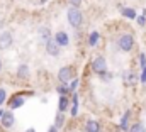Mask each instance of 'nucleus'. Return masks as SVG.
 <instances>
[{"label": "nucleus", "instance_id": "f257e3e1", "mask_svg": "<svg viewBox=\"0 0 146 132\" xmlns=\"http://www.w3.org/2000/svg\"><path fill=\"white\" fill-rule=\"evenodd\" d=\"M66 17H68V22H70V26L72 27H80L82 26V22H83V15H82V12L78 10V7H73L72 9H68V14H66Z\"/></svg>", "mask_w": 146, "mask_h": 132}, {"label": "nucleus", "instance_id": "f03ea898", "mask_svg": "<svg viewBox=\"0 0 146 132\" xmlns=\"http://www.w3.org/2000/svg\"><path fill=\"white\" fill-rule=\"evenodd\" d=\"M117 46H119V49H121V51L127 53V51H131V49H133V46H134V37H133L129 32L121 34V36H119V39H117Z\"/></svg>", "mask_w": 146, "mask_h": 132}, {"label": "nucleus", "instance_id": "7ed1b4c3", "mask_svg": "<svg viewBox=\"0 0 146 132\" xmlns=\"http://www.w3.org/2000/svg\"><path fill=\"white\" fill-rule=\"evenodd\" d=\"M92 69H94L97 75L104 76V75L107 73V63H106V59H104L102 56L95 58V59H94V63H92Z\"/></svg>", "mask_w": 146, "mask_h": 132}, {"label": "nucleus", "instance_id": "20e7f679", "mask_svg": "<svg viewBox=\"0 0 146 132\" xmlns=\"http://www.w3.org/2000/svg\"><path fill=\"white\" fill-rule=\"evenodd\" d=\"M10 46H12V34L9 32V31L0 32V49L5 51V49H9Z\"/></svg>", "mask_w": 146, "mask_h": 132}, {"label": "nucleus", "instance_id": "39448f33", "mask_svg": "<svg viewBox=\"0 0 146 132\" xmlns=\"http://www.w3.org/2000/svg\"><path fill=\"white\" fill-rule=\"evenodd\" d=\"M46 53H48L49 56H58V54H60V44L56 42V39L46 41Z\"/></svg>", "mask_w": 146, "mask_h": 132}, {"label": "nucleus", "instance_id": "423d86ee", "mask_svg": "<svg viewBox=\"0 0 146 132\" xmlns=\"http://www.w3.org/2000/svg\"><path fill=\"white\" fill-rule=\"evenodd\" d=\"M58 78H60V81H61V83H68V81L73 78V68H70V66L61 68V69H60V73H58Z\"/></svg>", "mask_w": 146, "mask_h": 132}, {"label": "nucleus", "instance_id": "0eeeda50", "mask_svg": "<svg viewBox=\"0 0 146 132\" xmlns=\"http://www.w3.org/2000/svg\"><path fill=\"white\" fill-rule=\"evenodd\" d=\"M0 122H2V125H3L5 129H10V127L14 125V122H15L14 114H12V112H3L2 117H0Z\"/></svg>", "mask_w": 146, "mask_h": 132}, {"label": "nucleus", "instance_id": "6e6552de", "mask_svg": "<svg viewBox=\"0 0 146 132\" xmlns=\"http://www.w3.org/2000/svg\"><path fill=\"white\" fill-rule=\"evenodd\" d=\"M54 39H56V42L60 44V46H68V42H70V39H68V34L66 32H56L54 36Z\"/></svg>", "mask_w": 146, "mask_h": 132}, {"label": "nucleus", "instance_id": "1a4fd4ad", "mask_svg": "<svg viewBox=\"0 0 146 132\" xmlns=\"http://www.w3.org/2000/svg\"><path fill=\"white\" fill-rule=\"evenodd\" d=\"M22 105H24V97H19V95L12 97L10 102H9V107L10 108H17V107H22Z\"/></svg>", "mask_w": 146, "mask_h": 132}, {"label": "nucleus", "instance_id": "9d476101", "mask_svg": "<svg viewBox=\"0 0 146 132\" xmlns=\"http://www.w3.org/2000/svg\"><path fill=\"white\" fill-rule=\"evenodd\" d=\"M17 76H19L21 80H27V78H29V68H27V65H21L19 66V69H17Z\"/></svg>", "mask_w": 146, "mask_h": 132}, {"label": "nucleus", "instance_id": "9b49d317", "mask_svg": "<svg viewBox=\"0 0 146 132\" xmlns=\"http://www.w3.org/2000/svg\"><path fill=\"white\" fill-rule=\"evenodd\" d=\"M85 129H87V132H99L100 131V124L97 120H88L87 125H85Z\"/></svg>", "mask_w": 146, "mask_h": 132}, {"label": "nucleus", "instance_id": "f8f14e48", "mask_svg": "<svg viewBox=\"0 0 146 132\" xmlns=\"http://www.w3.org/2000/svg\"><path fill=\"white\" fill-rule=\"evenodd\" d=\"M39 37H41L42 41H49V39H51V29H49V27H41V29H39Z\"/></svg>", "mask_w": 146, "mask_h": 132}, {"label": "nucleus", "instance_id": "ddd939ff", "mask_svg": "<svg viewBox=\"0 0 146 132\" xmlns=\"http://www.w3.org/2000/svg\"><path fill=\"white\" fill-rule=\"evenodd\" d=\"M58 108H60V112H65V110L68 108V98H66L65 95H61L60 103H58Z\"/></svg>", "mask_w": 146, "mask_h": 132}, {"label": "nucleus", "instance_id": "4468645a", "mask_svg": "<svg viewBox=\"0 0 146 132\" xmlns=\"http://www.w3.org/2000/svg\"><path fill=\"white\" fill-rule=\"evenodd\" d=\"M127 132H146V129H145V125H143V124H134V125H133Z\"/></svg>", "mask_w": 146, "mask_h": 132}, {"label": "nucleus", "instance_id": "2eb2a0df", "mask_svg": "<svg viewBox=\"0 0 146 132\" xmlns=\"http://www.w3.org/2000/svg\"><path fill=\"white\" fill-rule=\"evenodd\" d=\"M122 14H124L126 17H129V19H136V14H134L133 9H122Z\"/></svg>", "mask_w": 146, "mask_h": 132}, {"label": "nucleus", "instance_id": "dca6fc26", "mask_svg": "<svg viewBox=\"0 0 146 132\" xmlns=\"http://www.w3.org/2000/svg\"><path fill=\"white\" fill-rule=\"evenodd\" d=\"M63 124H65V117H63V114H60V115L56 117V122H54V125H56V127H61Z\"/></svg>", "mask_w": 146, "mask_h": 132}, {"label": "nucleus", "instance_id": "f3484780", "mask_svg": "<svg viewBox=\"0 0 146 132\" xmlns=\"http://www.w3.org/2000/svg\"><path fill=\"white\" fill-rule=\"evenodd\" d=\"M127 119H129V112L122 117V122H121V127H122L124 131H127Z\"/></svg>", "mask_w": 146, "mask_h": 132}, {"label": "nucleus", "instance_id": "a211bd4d", "mask_svg": "<svg viewBox=\"0 0 146 132\" xmlns=\"http://www.w3.org/2000/svg\"><path fill=\"white\" fill-rule=\"evenodd\" d=\"M97 39H99V32H92L90 34V44H92V46L97 42Z\"/></svg>", "mask_w": 146, "mask_h": 132}, {"label": "nucleus", "instance_id": "6ab92c4d", "mask_svg": "<svg viewBox=\"0 0 146 132\" xmlns=\"http://www.w3.org/2000/svg\"><path fill=\"white\" fill-rule=\"evenodd\" d=\"M5 98H7V92H5L3 88H0V105L5 102Z\"/></svg>", "mask_w": 146, "mask_h": 132}, {"label": "nucleus", "instance_id": "aec40b11", "mask_svg": "<svg viewBox=\"0 0 146 132\" xmlns=\"http://www.w3.org/2000/svg\"><path fill=\"white\" fill-rule=\"evenodd\" d=\"M136 20H138V24H139V26H145V24H146V19H145V15H141V17H138Z\"/></svg>", "mask_w": 146, "mask_h": 132}, {"label": "nucleus", "instance_id": "412c9836", "mask_svg": "<svg viewBox=\"0 0 146 132\" xmlns=\"http://www.w3.org/2000/svg\"><path fill=\"white\" fill-rule=\"evenodd\" d=\"M70 3H72L73 7H78V5L82 3V0H70Z\"/></svg>", "mask_w": 146, "mask_h": 132}, {"label": "nucleus", "instance_id": "4be33fe9", "mask_svg": "<svg viewBox=\"0 0 146 132\" xmlns=\"http://www.w3.org/2000/svg\"><path fill=\"white\" fill-rule=\"evenodd\" d=\"M58 92H60L61 95H65V93H66V88H65V86H61V88H58Z\"/></svg>", "mask_w": 146, "mask_h": 132}, {"label": "nucleus", "instance_id": "5701e85b", "mask_svg": "<svg viewBox=\"0 0 146 132\" xmlns=\"http://www.w3.org/2000/svg\"><path fill=\"white\" fill-rule=\"evenodd\" d=\"M141 81H146V68H145V71H143V76H141Z\"/></svg>", "mask_w": 146, "mask_h": 132}, {"label": "nucleus", "instance_id": "b1692460", "mask_svg": "<svg viewBox=\"0 0 146 132\" xmlns=\"http://www.w3.org/2000/svg\"><path fill=\"white\" fill-rule=\"evenodd\" d=\"M76 85H78V81H76V80H73V83H72V90H75V86H76Z\"/></svg>", "mask_w": 146, "mask_h": 132}, {"label": "nucleus", "instance_id": "393cba45", "mask_svg": "<svg viewBox=\"0 0 146 132\" xmlns=\"http://www.w3.org/2000/svg\"><path fill=\"white\" fill-rule=\"evenodd\" d=\"M51 132H56V125H53V127H51Z\"/></svg>", "mask_w": 146, "mask_h": 132}, {"label": "nucleus", "instance_id": "a878e982", "mask_svg": "<svg viewBox=\"0 0 146 132\" xmlns=\"http://www.w3.org/2000/svg\"><path fill=\"white\" fill-rule=\"evenodd\" d=\"M26 132H36V131H34V129H27Z\"/></svg>", "mask_w": 146, "mask_h": 132}, {"label": "nucleus", "instance_id": "bb28decb", "mask_svg": "<svg viewBox=\"0 0 146 132\" xmlns=\"http://www.w3.org/2000/svg\"><path fill=\"white\" fill-rule=\"evenodd\" d=\"M0 71H2V61H0Z\"/></svg>", "mask_w": 146, "mask_h": 132}]
</instances>
